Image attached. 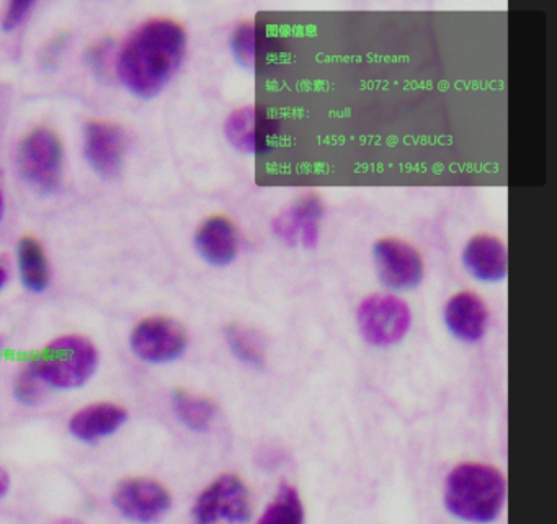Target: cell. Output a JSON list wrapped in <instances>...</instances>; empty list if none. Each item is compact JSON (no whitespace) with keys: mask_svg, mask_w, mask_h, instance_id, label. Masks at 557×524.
Returning <instances> with one entry per match:
<instances>
[{"mask_svg":"<svg viewBox=\"0 0 557 524\" xmlns=\"http://www.w3.org/2000/svg\"><path fill=\"white\" fill-rule=\"evenodd\" d=\"M187 54V32L171 18L139 25L116 53V76L132 96L154 99L174 79Z\"/></svg>","mask_w":557,"mask_h":524,"instance_id":"obj_1","label":"cell"},{"mask_svg":"<svg viewBox=\"0 0 557 524\" xmlns=\"http://www.w3.org/2000/svg\"><path fill=\"white\" fill-rule=\"evenodd\" d=\"M507 497V482L498 469L481 462L456 465L445 484V504L458 520L488 524L497 520Z\"/></svg>","mask_w":557,"mask_h":524,"instance_id":"obj_2","label":"cell"},{"mask_svg":"<svg viewBox=\"0 0 557 524\" xmlns=\"http://www.w3.org/2000/svg\"><path fill=\"white\" fill-rule=\"evenodd\" d=\"M28 363L48 389L74 390L96 376L100 353L96 344L84 335H61Z\"/></svg>","mask_w":557,"mask_h":524,"instance_id":"obj_3","label":"cell"},{"mask_svg":"<svg viewBox=\"0 0 557 524\" xmlns=\"http://www.w3.org/2000/svg\"><path fill=\"white\" fill-rule=\"evenodd\" d=\"M17 167L37 194H57L64 175V148L58 133L47 126L32 129L18 146Z\"/></svg>","mask_w":557,"mask_h":524,"instance_id":"obj_4","label":"cell"},{"mask_svg":"<svg viewBox=\"0 0 557 524\" xmlns=\"http://www.w3.org/2000/svg\"><path fill=\"white\" fill-rule=\"evenodd\" d=\"M357 324L367 344L380 348L394 347L409 334L412 312L397 296L371 295L358 305Z\"/></svg>","mask_w":557,"mask_h":524,"instance_id":"obj_5","label":"cell"},{"mask_svg":"<svg viewBox=\"0 0 557 524\" xmlns=\"http://www.w3.org/2000/svg\"><path fill=\"white\" fill-rule=\"evenodd\" d=\"M252 514L250 491L236 474L214 478L195 501L194 524H249Z\"/></svg>","mask_w":557,"mask_h":524,"instance_id":"obj_6","label":"cell"},{"mask_svg":"<svg viewBox=\"0 0 557 524\" xmlns=\"http://www.w3.org/2000/svg\"><path fill=\"white\" fill-rule=\"evenodd\" d=\"M187 328L172 317L151 315L136 324L129 334V348L138 360L149 364H168L187 353Z\"/></svg>","mask_w":557,"mask_h":524,"instance_id":"obj_7","label":"cell"},{"mask_svg":"<svg viewBox=\"0 0 557 524\" xmlns=\"http://www.w3.org/2000/svg\"><path fill=\"white\" fill-rule=\"evenodd\" d=\"M112 501L125 520L136 524L159 523L172 508L171 491L151 477L123 478L113 488Z\"/></svg>","mask_w":557,"mask_h":524,"instance_id":"obj_8","label":"cell"},{"mask_svg":"<svg viewBox=\"0 0 557 524\" xmlns=\"http://www.w3.org/2000/svg\"><path fill=\"white\" fill-rule=\"evenodd\" d=\"M374 266L377 276L386 288L394 291H409L423 279V259L419 250L406 240H377L373 247Z\"/></svg>","mask_w":557,"mask_h":524,"instance_id":"obj_9","label":"cell"},{"mask_svg":"<svg viewBox=\"0 0 557 524\" xmlns=\"http://www.w3.org/2000/svg\"><path fill=\"white\" fill-rule=\"evenodd\" d=\"M280 123L263 107L247 105L234 110L224 123L227 142L244 154L260 155L272 149Z\"/></svg>","mask_w":557,"mask_h":524,"instance_id":"obj_10","label":"cell"},{"mask_svg":"<svg viewBox=\"0 0 557 524\" xmlns=\"http://www.w3.org/2000/svg\"><path fill=\"white\" fill-rule=\"evenodd\" d=\"M126 149L128 138L116 123L92 120L84 128V158L102 178H113L122 172Z\"/></svg>","mask_w":557,"mask_h":524,"instance_id":"obj_11","label":"cell"},{"mask_svg":"<svg viewBox=\"0 0 557 524\" xmlns=\"http://www.w3.org/2000/svg\"><path fill=\"white\" fill-rule=\"evenodd\" d=\"M322 217L324 204L321 198L314 194H306L273 220L272 230L286 246L314 249L321 237Z\"/></svg>","mask_w":557,"mask_h":524,"instance_id":"obj_12","label":"cell"},{"mask_svg":"<svg viewBox=\"0 0 557 524\" xmlns=\"http://www.w3.org/2000/svg\"><path fill=\"white\" fill-rule=\"evenodd\" d=\"M128 422V410L115 402L81 407L71 415L67 429L81 442L96 445L115 435Z\"/></svg>","mask_w":557,"mask_h":524,"instance_id":"obj_13","label":"cell"},{"mask_svg":"<svg viewBox=\"0 0 557 524\" xmlns=\"http://www.w3.org/2000/svg\"><path fill=\"white\" fill-rule=\"evenodd\" d=\"M198 255L211 266H227L237 259L240 249L239 230L226 216H211L195 234Z\"/></svg>","mask_w":557,"mask_h":524,"instance_id":"obj_14","label":"cell"},{"mask_svg":"<svg viewBox=\"0 0 557 524\" xmlns=\"http://www.w3.org/2000/svg\"><path fill=\"white\" fill-rule=\"evenodd\" d=\"M445 324L453 337L465 344H478L488 327V311L484 299L471 291L453 296L446 302Z\"/></svg>","mask_w":557,"mask_h":524,"instance_id":"obj_15","label":"cell"},{"mask_svg":"<svg viewBox=\"0 0 557 524\" xmlns=\"http://www.w3.org/2000/svg\"><path fill=\"white\" fill-rule=\"evenodd\" d=\"M462 263L479 282H502L508 272L507 247L497 237L481 234L466 244Z\"/></svg>","mask_w":557,"mask_h":524,"instance_id":"obj_16","label":"cell"},{"mask_svg":"<svg viewBox=\"0 0 557 524\" xmlns=\"http://www.w3.org/2000/svg\"><path fill=\"white\" fill-rule=\"evenodd\" d=\"M231 51L240 66L257 71L270 63L276 41L260 22H243L231 35Z\"/></svg>","mask_w":557,"mask_h":524,"instance_id":"obj_17","label":"cell"},{"mask_svg":"<svg viewBox=\"0 0 557 524\" xmlns=\"http://www.w3.org/2000/svg\"><path fill=\"white\" fill-rule=\"evenodd\" d=\"M17 266L22 285L27 291L41 295L50 288V260L40 240L32 236H25L18 240Z\"/></svg>","mask_w":557,"mask_h":524,"instance_id":"obj_18","label":"cell"},{"mask_svg":"<svg viewBox=\"0 0 557 524\" xmlns=\"http://www.w3.org/2000/svg\"><path fill=\"white\" fill-rule=\"evenodd\" d=\"M172 412L182 425L195 433L210 432L218 415L213 400L187 389H177L171 397Z\"/></svg>","mask_w":557,"mask_h":524,"instance_id":"obj_19","label":"cell"},{"mask_svg":"<svg viewBox=\"0 0 557 524\" xmlns=\"http://www.w3.org/2000/svg\"><path fill=\"white\" fill-rule=\"evenodd\" d=\"M224 338L231 353L247 366L260 370L265 366V340L259 332L243 324H230L224 328Z\"/></svg>","mask_w":557,"mask_h":524,"instance_id":"obj_20","label":"cell"},{"mask_svg":"<svg viewBox=\"0 0 557 524\" xmlns=\"http://www.w3.org/2000/svg\"><path fill=\"white\" fill-rule=\"evenodd\" d=\"M257 524H305V507L298 488L292 484L280 485Z\"/></svg>","mask_w":557,"mask_h":524,"instance_id":"obj_21","label":"cell"},{"mask_svg":"<svg viewBox=\"0 0 557 524\" xmlns=\"http://www.w3.org/2000/svg\"><path fill=\"white\" fill-rule=\"evenodd\" d=\"M86 64L96 79L109 83L113 74H116L115 41L112 38H102L90 45L86 51Z\"/></svg>","mask_w":557,"mask_h":524,"instance_id":"obj_22","label":"cell"},{"mask_svg":"<svg viewBox=\"0 0 557 524\" xmlns=\"http://www.w3.org/2000/svg\"><path fill=\"white\" fill-rule=\"evenodd\" d=\"M48 387L35 373L30 363L25 364L14 379V397L21 406L38 407L47 399Z\"/></svg>","mask_w":557,"mask_h":524,"instance_id":"obj_23","label":"cell"},{"mask_svg":"<svg viewBox=\"0 0 557 524\" xmlns=\"http://www.w3.org/2000/svg\"><path fill=\"white\" fill-rule=\"evenodd\" d=\"M35 8H37V4L32 0H14L5 8L0 27L5 34H14L28 21Z\"/></svg>","mask_w":557,"mask_h":524,"instance_id":"obj_24","label":"cell"},{"mask_svg":"<svg viewBox=\"0 0 557 524\" xmlns=\"http://www.w3.org/2000/svg\"><path fill=\"white\" fill-rule=\"evenodd\" d=\"M67 48H70V35L61 34L51 38V40L45 45L44 51H41V66H44L45 70H54V67L60 66Z\"/></svg>","mask_w":557,"mask_h":524,"instance_id":"obj_25","label":"cell"},{"mask_svg":"<svg viewBox=\"0 0 557 524\" xmlns=\"http://www.w3.org/2000/svg\"><path fill=\"white\" fill-rule=\"evenodd\" d=\"M11 490V474L0 465V500Z\"/></svg>","mask_w":557,"mask_h":524,"instance_id":"obj_26","label":"cell"},{"mask_svg":"<svg viewBox=\"0 0 557 524\" xmlns=\"http://www.w3.org/2000/svg\"><path fill=\"white\" fill-rule=\"evenodd\" d=\"M9 282V270L8 266L0 263V291L5 288Z\"/></svg>","mask_w":557,"mask_h":524,"instance_id":"obj_27","label":"cell"},{"mask_svg":"<svg viewBox=\"0 0 557 524\" xmlns=\"http://www.w3.org/2000/svg\"><path fill=\"white\" fill-rule=\"evenodd\" d=\"M5 216V195L4 188H2V182H0V224L4 221Z\"/></svg>","mask_w":557,"mask_h":524,"instance_id":"obj_28","label":"cell"},{"mask_svg":"<svg viewBox=\"0 0 557 524\" xmlns=\"http://www.w3.org/2000/svg\"><path fill=\"white\" fill-rule=\"evenodd\" d=\"M51 524H86L84 521L77 520V517H58V520H54Z\"/></svg>","mask_w":557,"mask_h":524,"instance_id":"obj_29","label":"cell"}]
</instances>
